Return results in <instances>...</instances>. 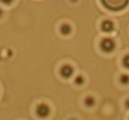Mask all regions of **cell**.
<instances>
[{
	"label": "cell",
	"instance_id": "cell-6",
	"mask_svg": "<svg viewBox=\"0 0 129 120\" xmlns=\"http://www.w3.org/2000/svg\"><path fill=\"white\" fill-rule=\"evenodd\" d=\"M60 31H61V33L62 34L67 35V34H70V32H71V27H70L69 24H62L61 26Z\"/></svg>",
	"mask_w": 129,
	"mask_h": 120
},
{
	"label": "cell",
	"instance_id": "cell-7",
	"mask_svg": "<svg viewBox=\"0 0 129 120\" xmlns=\"http://www.w3.org/2000/svg\"><path fill=\"white\" fill-rule=\"evenodd\" d=\"M84 103L87 107H92L95 104V100L92 96H87L84 99Z\"/></svg>",
	"mask_w": 129,
	"mask_h": 120
},
{
	"label": "cell",
	"instance_id": "cell-10",
	"mask_svg": "<svg viewBox=\"0 0 129 120\" xmlns=\"http://www.w3.org/2000/svg\"><path fill=\"white\" fill-rule=\"evenodd\" d=\"M123 65H124V67H126V68L129 69V55H126V57L123 58Z\"/></svg>",
	"mask_w": 129,
	"mask_h": 120
},
{
	"label": "cell",
	"instance_id": "cell-11",
	"mask_svg": "<svg viewBox=\"0 0 129 120\" xmlns=\"http://www.w3.org/2000/svg\"><path fill=\"white\" fill-rule=\"evenodd\" d=\"M126 107H127V108H129V99L126 102Z\"/></svg>",
	"mask_w": 129,
	"mask_h": 120
},
{
	"label": "cell",
	"instance_id": "cell-4",
	"mask_svg": "<svg viewBox=\"0 0 129 120\" xmlns=\"http://www.w3.org/2000/svg\"><path fill=\"white\" fill-rule=\"evenodd\" d=\"M116 3H117V1H114V4H115V5H110V4H108L106 1H103V4H105V6L106 7V8L112 10V11H116V8H115L116 6H117L118 10H121V9H123L124 7H126V5H127L128 1H124V2L121 1V3L119 4V5H117Z\"/></svg>",
	"mask_w": 129,
	"mask_h": 120
},
{
	"label": "cell",
	"instance_id": "cell-3",
	"mask_svg": "<svg viewBox=\"0 0 129 120\" xmlns=\"http://www.w3.org/2000/svg\"><path fill=\"white\" fill-rule=\"evenodd\" d=\"M73 72L74 71H73L72 66H70V65H63L61 68V70H60L61 75L62 76L63 78H65V79H69V78L71 77V75L73 74Z\"/></svg>",
	"mask_w": 129,
	"mask_h": 120
},
{
	"label": "cell",
	"instance_id": "cell-1",
	"mask_svg": "<svg viewBox=\"0 0 129 120\" xmlns=\"http://www.w3.org/2000/svg\"><path fill=\"white\" fill-rule=\"evenodd\" d=\"M100 48L105 53H110L115 48V43L110 38H105L100 43Z\"/></svg>",
	"mask_w": 129,
	"mask_h": 120
},
{
	"label": "cell",
	"instance_id": "cell-12",
	"mask_svg": "<svg viewBox=\"0 0 129 120\" xmlns=\"http://www.w3.org/2000/svg\"><path fill=\"white\" fill-rule=\"evenodd\" d=\"M2 15H3V12H2V10L0 9V17H1Z\"/></svg>",
	"mask_w": 129,
	"mask_h": 120
},
{
	"label": "cell",
	"instance_id": "cell-2",
	"mask_svg": "<svg viewBox=\"0 0 129 120\" xmlns=\"http://www.w3.org/2000/svg\"><path fill=\"white\" fill-rule=\"evenodd\" d=\"M36 114L39 117L41 118H45V117H48V115L50 114V109L47 104L44 103H41L37 106L36 109Z\"/></svg>",
	"mask_w": 129,
	"mask_h": 120
},
{
	"label": "cell",
	"instance_id": "cell-9",
	"mask_svg": "<svg viewBox=\"0 0 129 120\" xmlns=\"http://www.w3.org/2000/svg\"><path fill=\"white\" fill-rule=\"evenodd\" d=\"M84 82V79H83V77L82 75H78L77 76V78L75 79V83L78 86H80V85H82L83 83Z\"/></svg>",
	"mask_w": 129,
	"mask_h": 120
},
{
	"label": "cell",
	"instance_id": "cell-5",
	"mask_svg": "<svg viewBox=\"0 0 129 120\" xmlns=\"http://www.w3.org/2000/svg\"><path fill=\"white\" fill-rule=\"evenodd\" d=\"M101 29H102L103 32L111 33L114 29V25L111 21H105L101 24Z\"/></svg>",
	"mask_w": 129,
	"mask_h": 120
},
{
	"label": "cell",
	"instance_id": "cell-8",
	"mask_svg": "<svg viewBox=\"0 0 129 120\" xmlns=\"http://www.w3.org/2000/svg\"><path fill=\"white\" fill-rule=\"evenodd\" d=\"M119 81H120V83H122V84L124 85H126L129 83V76L126 75V74H123V75L120 76V78H119Z\"/></svg>",
	"mask_w": 129,
	"mask_h": 120
}]
</instances>
